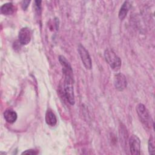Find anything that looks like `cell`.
<instances>
[{
    "label": "cell",
    "instance_id": "6da1fadb",
    "mask_svg": "<svg viewBox=\"0 0 155 155\" xmlns=\"http://www.w3.org/2000/svg\"><path fill=\"white\" fill-rule=\"evenodd\" d=\"M64 94L68 102L73 105L75 103V98L73 90V79L72 74H65L63 85Z\"/></svg>",
    "mask_w": 155,
    "mask_h": 155
},
{
    "label": "cell",
    "instance_id": "7a4b0ae2",
    "mask_svg": "<svg viewBox=\"0 0 155 155\" xmlns=\"http://www.w3.org/2000/svg\"><path fill=\"white\" fill-rule=\"evenodd\" d=\"M104 57L106 62L114 71H117L121 67L122 61L120 58L110 48H107L104 51Z\"/></svg>",
    "mask_w": 155,
    "mask_h": 155
},
{
    "label": "cell",
    "instance_id": "3957f363",
    "mask_svg": "<svg viewBox=\"0 0 155 155\" xmlns=\"http://www.w3.org/2000/svg\"><path fill=\"white\" fill-rule=\"evenodd\" d=\"M136 112L142 123L147 127L151 128L153 127V122L151 117V116L145 107L142 104H139L136 106Z\"/></svg>",
    "mask_w": 155,
    "mask_h": 155
},
{
    "label": "cell",
    "instance_id": "277c9868",
    "mask_svg": "<svg viewBox=\"0 0 155 155\" xmlns=\"http://www.w3.org/2000/svg\"><path fill=\"white\" fill-rule=\"evenodd\" d=\"M78 50L80 55L81 61L85 68L88 70L91 69L92 67V62L88 51L82 44H79L78 45Z\"/></svg>",
    "mask_w": 155,
    "mask_h": 155
},
{
    "label": "cell",
    "instance_id": "5b68a950",
    "mask_svg": "<svg viewBox=\"0 0 155 155\" xmlns=\"http://www.w3.org/2000/svg\"><path fill=\"white\" fill-rule=\"evenodd\" d=\"M130 153L133 155L140 154V140L135 134H132L128 140Z\"/></svg>",
    "mask_w": 155,
    "mask_h": 155
},
{
    "label": "cell",
    "instance_id": "8992f818",
    "mask_svg": "<svg viewBox=\"0 0 155 155\" xmlns=\"http://www.w3.org/2000/svg\"><path fill=\"white\" fill-rule=\"evenodd\" d=\"M114 85L118 91H123L127 85V81L125 75L121 73H117L114 76Z\"/></svg>",
    "mask_w": 155,
    "mask_h": 155
},
{
    "label": "cell",
    "instance_id": "52a82bcc",
    "mask_svg": "<svg viewBox=\"0 0 155 155\" xmlns=\"http://www.w3.org/2000/svg\"><path fill=\"white\" fill-rule=\"evenodd\" d=\"M19 41L21 45H25L31 41V31L28 27H23L19 31Z\"/></svg>",
    "mask_w": 155,
    "mask_h": 155
},
{
    "label": "cell",
    "instance_id": "ba28073f",
    "mask_svg": "<svg viewBox=\"0 0 155 155\" xmlns=\"http://www.w3.org/2000/svg\"><path fill=\"white\" fill-rule=\"evenodd\" d=\"M4 117L5 120L9 124L14 123L18 117L17 113L12 109H7L4 112Z\"/></svg>",
    "mask_w": 155,
    "mask_h": 155
},
{
    "label": "cell",
    "instance_id": "9c48e42d",
    "mask_svg": "<svg viewBox=\"0 0 155 155\" xmlns=\"http://www.w3.org/2000/svg\"><path fill=\"white\" fill-rule=\"evenodd\" d=\"M15 7L12 2H7L3 4L1 7V12L4 15H11L15 11Z\"/></svg>",
    "mask_w": 155,
    "mask_h": 155
},
{
    "label": "cell",
    "instance_id": "30bf717a",
    "mask_svg": "<svg viewBox=\"0 0 155 155\" xmlns=\"http://www.w3.org/2000/svg\"><path fill=\"white\" fill-rule=\"evenodd\" d=\"M45 119V122H46L47 124L51 127H53V126L56 125V124L57 123L56 117L55 114H54V113L50 110H48L46 111Z\"/></svg>",
    "mask_w": 155,
    "mask_h": 155
},
{
    "label": "cell",
    "instance_id": "8fae6325",
    "mask_svg": "<svg viewBox=\"0 0 155 155\" xmlns=\"http://www.w3.org/2000/svg\"><path fill=\"white\" fill-rule=\"evenodd\" d=\"M130 8V4L128 1H125L122 5L119 12V18L123 20L127 16V14Z\"/></svg>",
    "mask_w": 155,
    "mask_h": 155
},
{
    "label": "cell",
    "instance_id": "7c38bea8",
    "mask_svg": "<svg viewBox=\"0 0 155 155\" xmlns=\"http://www.w3.org/2000/svg\"><path fill=\"white\" fill-rule=\"evenodd\" d=\"M59 61L62 66V69L65 70H72L71 67L69 63V62L67 60V59L64 56H59Z\"/></svg>",
    "mask_w": 155,
    "mask_h": 155
},
{
    "label": "cell",
    "instance_id": "4fadbf2b",
    "mask_svg": "<svg viewBox=\"0 0 155 155\" xmlns=\"http://www.w3.org/2000/svg\"><path fill=\"white\" fill-rule=\"evenodd\" d=\"M148 151L150 154H154V143L153 138H150L148 140Z\"/></svg>",
    "mask_w": 155,
    "mask_h": 155
},
{
    "label": "cell",
    "instance_id": "5bb4252c",
    "mask_svg": "<svg viewBox=\"0 0 155 155\" xmlns=\"http://www.w3.org/2000/svg\"><path fill=\"white\" fill-rule=\"evenodd\" d=\"M38 153L36 150H25V151L22 152V154H37Z\"/></svg>",
    "mask_w": 155,
    "mask_h": 155
},
{
    "label": "cell",
    "instance_id": "9a60e30c",
    "mask_svg": "<svg viewBox=\"0 0 155 155\" xmlns=\"http://www.w3.org/2000/svg\"><path fill=\"white\" fill-rule=\"evenodd\" d=\"M30 2V1H22V8L24 10H25L28 7Z\"/></svg>",
    "mask_w": 155,
    "mask_h": 155
}]
</instances>
